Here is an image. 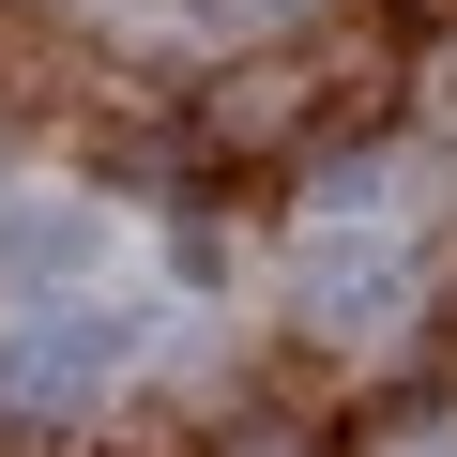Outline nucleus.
<instances>
[{
	"label": "nucleus",
	"mask_w": 457,
	"mask_h": 457,
	"mask_svg": "<svg viewBox=\"0 0 457 457\" xmlns=\"http://www.w3.org/2000/svg\"><path fill=\"white\" fill-rule=\"evenodd\" d=\"M290 305H305V336L381 351V336L427 305V245H411V228H320V213H305V245H290Z\"/></svg>",
	"instance_id": "obj_1"
},
{
	"label": "nucleus",
	"mask_w": 457,
	"mask_h": 457,
	"mask_svg": "<svg viewBox=\"0 0 457 457\" xmlns=\"http://www.w3.org/2000/svg\"><path fill=\"white\" fill-rule=\"evenodd\" d=\"M122 366H137V305H107V290H62V305L0 320V411H92Z\"/></svg>",
	"instance_id": "obj_2"
},
{
	"label": "nucleus",
	"mask_w": 457,
	"mask_h": 457,
	"mask_svg": "<svg viewBox=\"0 0 457 457\" xmlns=\"http://www.w3.org/2000/svg\"><path fill=\"white\" fill-rule=\"evenodd\" d=\"M92 260H107V213H92V198H16V213H0V275H16V305L92 290Z\"/></svg>",
	"instance_id": "obj_3"
},
{
	"label": "nucleus",
	"mask_w": 457,
	"mask_h": 457,
	"mask_svg": "<svg viewBox=\"0 0 457 457\" xmlns=\"http://www.w3.org/2000/svg\"><path fill=\"white\" fill-rule=\"evenodd\" d=\"M213 16H228V31H260V16H305V0H213Z\"/></svg>",
	"instance_id": "obj_4"
},
{
	"label": "nucleus",
	"mask_w": 457,
	"mask_h": 457,
	"mask_svg": "<svg viewBox=\"0 0 457 457\" xmlns=\"http://www.w3.org/2000/svg\"><path fill=\"white\" fill-rule=\"evenodd\" d=\"M381 457H457V427H411V442H381Z\"/></svg>",
	"instance_id": "obj_5"
}]
</instances>
